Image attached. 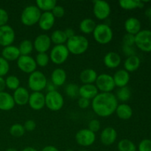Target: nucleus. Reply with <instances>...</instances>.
<instances>
[{
  "label": "nucleus",
  "mask_w": 151,
  "mask_h": 151,
  "mask_svg": "<svg viewBox=\"0 0 151 151\" xmlns=\"http://www.w3.org/2000/svg\"><path fill=\"white\" fill-rule=\"evenodd\" d=\"M78 105L80 109H88L91 106V100H87L86 98H83V97H80L78 101Z\"/></svg>",
  "instance_id": "nucleus-47"
},
{
  "label": "nucleus",
  "mask_w": 151,
  "mask_h": 151,
  "mask_svg": "<svg viewBox=\"0 0 151 151\" xmlns=\"http://www.w3.org/2000/svg\"><path fill=\"white\" fill-rule=\"evenodd\" d=\"M16 38L14 29L10 25L0 27V46L3 47L13 45Z\"/></svg>",
  "instance_id": "nucleus-13"
},
{
  "label": "nucleus",
  "mask_w": 151,
  "mask_h": 151,
  "mask_svg": "<svg viewBox=\"0 0 151 151\" xmlns=\"http://www.w3.org/2000/svg\"><path fill=\"white\" fill-rule=\"evenodd\" d=\"M5 151H19V150H16V148H13V147H10V148H7Z\"/></svg>",
  "instance_id": "nucleus-55"
},
{
  "label": "nucleus",
  "mask_w": 151,
  "mask_h": 151,
  "mask_svg": "<svg viewBox=\"0 0 151 151\" xmlns=\"http://www.w3.org/2000/svg\"><path fill=\"white\" fill-rule=\"evenodd\" d=\"M111 13V8L109 2L106 1L97 0L94 1L93 13L97 19L103 21L109 17Z\"/></svg>",
  "instance_id": "nucleus-11"
},
{
  "label": "nucleus",
  "mask_w": 151,
  "mask_h": 151,
  "mask_svg": "<svg viewBox=\"0 0 151 151\" xmlns=\"http://www.w3.org/2000/svg\"><path fill=\"white\" fill-rule=\"evenodd\" d=\"M33 47L38 53H47L51 48L52 41L50 36L47 34H40L35 37L33 42Z\"/></svg>",
  "instance_id": "nucleus-14"
},
{
  "label": "nucleus",
  "mask_w": 151,
  "mask_h": 151,
  "mask_svg": "<svg viewBox=\"0 0 151 151\" xmlns=\"http://www.w3.org/2000/svg\"><path fill=\"white\" fill-rule=\"evenodd\" d=\"M95 86L99 91L104 93H111L114 90L115 84L113 76L109 74L103 73L97 76Z\"/></svg>",
  "instance_id": "nucleus-8"
},
{
  "label": "nucleus",
  "mask_w": 151,
  "mask_h": 151,
  "mask_svg": "<svg viewBox=\"0 0 151 151\" xmlns=\"http://www.w3.org/2000/svg\"><path fill=\"white\" fill-rule=\"evenodd\" d=\"M66 151H74V150H72V149H67Z\"/></svg>",
  "instance_id": "nucleus-56"
},
{
  "label": "nucleus",
  "mask_w": 151,
  "mask_h": 151,
  "mask_svg": "<svg viewBox=\"0 0 151 151\" xmlns=\"http://www.w3.org/2000/svg\"><path fill=\"white\" fill-rule=\"evenodd\" d=\"M67 75L63 68H56L51 73L52 83L55 87L62 86L66 83Z\"/></svg>",
  "instance_id": "nucleus-21"
},
{
  "label": "nucleus",
  "mask_w": 151,
  "mask_h": 151,
  "mask_svg": "<svg viewBox=\"0 0 151 151\" xmlns=\"http://www.w3.org/2000/svg\"><path fill=\"white\" fill-rule=\"evenodd\" d=\"M15 106L13 95L5 91L0 92V110L7 111L12 110Z\"/></svg>",
  "instance_id": "nucleus-23"
},
{
  "label": "nucleus",
  "mask_w": 151,
  "mask_h": 151,
  "mask_svg": "<svg viewBox=\"0 0 151 151\" xmlns=\"http://www.w3.org/2000/svg\"><path fill=\"white\" fill-rule=\"evenodd\" d=\"M41 15V11L36 7V5H28L24 8L21 13V22L24 26H34L38 23Z\"/></svg>",
  "instance_id": "nucleus-3"
},
{
  "label": "nucleus",
  "mask_w": 151,
  "mask_h": 151,
  "mask_svg": "<svg viewBox=\"0 0 151 151\" xmlns=\"http://www.w3.org/2000/svg\"><path fill=\"white\" fill-rule=\"evenodd\" d=\"M75 141L81 147H89L96 141V134L88 130L83 128L79 130L75 134Z\"/></svg>",
  "instance_id": "nucleus-10"
},
{
  "label": "nucleus",
  "mask_w": 151,
  "mask_h": 151,
  "mask_svg": "<svg viewBox=\"0 0 151 151\" xmlns=\"http://www.w3.org/2000/svg\"><path fill=\"white\" fill-rule=\"evenodd\" d=\"M140 64H141V60L137 55L130 56L127 58L124 62V69L128 73L134 72L139 68Z\"/></svg>",
  "instance_id": "nucleus-28"
},
{
  "label": "nucleus",
  "mask_w": 151,
  "mask_h": 151,
  "mask_svg": "<svg viewBox=\"0 0 151 151\" xmlns=\"http://www.w3.org/2000/svg\"><path fill=\"white\" fill-rule=\"evenodd\" d=\"M145 2L148 1L140 0H120L119 1V4L123 10H131L137 8H143Z\"/></svg>",
  "instance_id": "nucleus-29"
},
{
  "label": "nucleus",
  "mask_w": 151,
  "mask_h": 151,
  "mask_svg": "<svg viewBox=\"0 0 151 151\" xmlns=\"http://www.w3.org/2000/svg\"><path fill=\"white\" fill-rule=\"evenodd\" d=\"M66 46L70 54L81 55L88 50L89 41L84 35H75V36L67 40Z\"/></svg>",
  "instance_id": "nucleus-2"
},
{
  "label": "nucleus",
  "mask_w": 151,
  "mask_h": 151,
  "mask_svg": "<svg viewBox=\"0 0 151 151\" xmlns=\"http://www.w3.org/2000/svg\"><path fill=\"white\" fill-rule=\"evenodd\" d=\"M52 13L55 19H60L65 15V9L62 6L57 4L52 10Z\"/></svg>",
  "instance_id": "nucleus-44"
},
{
  "label": "nucleus",
  "mask_w": 151,
  "mask_h": 151,
  "mask_svg": "<svg viewBox=\"0 0 151 151\" xmlns=\"http://www.w3.org/2000/svg\"><path fill=\"white\" fill-rule=\"evenodd\" d=\"M55 18L52 12H43L38 21V26L42 30L49 31L54 27Z\"/></svg>",
  "instance_id": "nucleus-17"
},
{
  "label": "nucleus",
  "mask_w": 151,
  "mask_h": 151,
  "mask_svg": "<svg viewBox=\"0 0 151 151\" xmlns=\"http://www.w3.org/2000/svg\"><path fill=\"white\" fill-rule=\"evenodd\" d=\"M122 59L121 56L116 52H109L103 58L104 65L109 69H116L121 64Z\"/></svg>",
  "instance_id": "nucleus-20"
},
{
  "label": "nucleus",
  "mask_w": 151,
  "mask_h": 151,
  "mask_svg": "<svg viewBox=\"0 0 151 151\" xmlns=\"http://www.w3.org/2000/svg\"><path fill=\"white\" fill-rule=\"evenodd\" d=\"M138 151H151V139L142 140L138 145Z\"/></svg>",
  "instance_id": "nucleus-42"
},
{
  "label": "nucleus",
  "mask_w": 151,
  "mask_h": 151,
  "mask_svg": "<svg viewBox=\"0 0 151 151\" xmlns=\"http://www.w3.org/2000/svg\"><path fill=\"white\" fill-rule=\"evenodd\" d=\"M123 45L128 47H134L135 45V35L126 33L122 38Z\"/></svg>",
  "instance_id": "nucleus-43"
},
{
  "label": "nucleus",
  "mask_w": 151,
  "mask_h": 151,
  "mask_svg": "<svg viewBox=\"0 0 151 151\" xmlns=\"http://www.w3.org/2000/svg\"><path fill=\"white\" fill-rule=\"evenodd\" d=\"M122 51H123L124 54L128 56V57L136 55V51L134 50V47H128V46L123 45L122 46Z\"/></svg>",
  "instance_id": "nucleus-48"
},
{
  "label": "nucleus",
  "mask_w": 151,
  "mask_h": 151,
  "mask_svg": "<svg viewBox=\"0 0 151 151\" xmlns=\"http://www.w3.org/2000/svg\"><path fill=\"white\" fill-rule=\"evenodd\" d=\"M69 52L66 44L63 45H55L50 50L49 56L53 63L60 65L64 63L67 60L69 56Z\"/></svg>",
  "instance_id": "nucleus-7"
},
{
  "label": "nucleus",
  "mask_w": 151,
  "mask_h": 151,
  "mask_svg": "<svg viewBox=\"0 0 151 151\" xmlns=\"http://www.w3.org/2000/svg\"><path fill=\"white\" fill-rule=\"evenodd\" d=\"M125 29L127 33L136 35L141 31V22L135 17H130L125 22Z\"/></svg>",
  "instance_id": "nucleus-24"
},
{
  "label": "nucleus",
  "mask_w": 151,
  "mask_h": 151,
  "mask_svg": "<svg viewBox=\"0 0 151 151\" xmlns=\"http://www.w3.org/2000/svg\"><path fill=\"white\" fill-rule=\"evenodd\" d=\"M29 106L34 111H40L45 107V94L42 92H32L29 94Z\"/></svg>",
  "instance_id": "nucleus-15"
},
{
  "label": "nucleus",
  "mask_w": 151,
  "mask_h": 151,
  "mask_svg": "<svg viewBox=\"0 0 151 151\" xmlns=\"http://www.w3.org/2000/svg\"><path fill=\"white\" fill-rule=\"evenodd\" d=\"M35 5L41 11L52 12L57 5V1L55 0H37Z\"/></svg>",
  "instance_id": "nucleus-32"
},
{
  "label": "nucleus",
  "mask_w": 151,
  "mask_h": 151,
  "mask_svg": "<svg viewBox=\"0 0 151 151\" xmlns=\"http://www.w3.org/2000/svg\"><path fill=\"white\" fill-rule=\"evenodd\" d=\"M98 74L94 69L87 68L81 71L80 74V81L83 84H94L97 80Z\"/></svg>",
  "instance_id": "nucleus-26"
},
{
  "label": "nucleus",
  "mask_w": 151,
  "mask_h": 151,
  "mask_svg": "<svg viewBox=\"0 0 151 151\" xmlns=\"http://www.w3.org/2000/svg\"><path fill=\"white\" fill-rule=\"evenodd\" d=\"M118 151H137V147L131 140L128 139H121L117 144Z\"/></svg>",
  "instance_id": "nucleus-34"
},
{
  "label": "nucleus",
  "mask_w": 151,
  "mask_h": 151,
  "mask_svg": "<svg viewBox=\"0 0 151 151\" xmlns=\"http://www.w3.org/2000/svg\"><path fill=\"white\" fill-rule=\"evenodd\" d=\"M96 26H97V24L93 19L86 18V19H83L80 22L79 29L83 34L88 35V34L93 33Z\"/></svg>",
  "instance_id": "nucleus-30"
},
{
  "label": "nucleus",
  "mask_w": 151,
  "mask_h": 151,
  "mask_svg": "<svg viewBox=\"0 0 151 151\" xmlns=\"http://www.w3.org/2000/svg\"><path fill=\"white\" fill-rule=\"evenodd\" d=\"M135 45L145 52H151V30L142 29L135 35Z\"/></svg>",
  "instance_id": "nucleus-9"
},
{
  "label": "nucleus",
  "mask_w": 151,
  "mask_h": 151,
  "mask_svg": "<svg viewBox=\"0 0 151 151\" xmlns=\"http://www.w3.org/2000/svg\"><path fill=\"white\" fill-rule=\"evenodd\" d=\"M6 88L5 80L3 77H0V92L4 91Z\"/></svg>",
  "instance_id": "nucleus-50"
},
{
  "label": "nucleus",
  "mask_w": 151,
  "mask_h": 151,
  "mask_svg": "<svg viewBox=\"0 0 151 151\" xmlns=\"http://www.w3.org/2000/svg\"><path fill=\"white\" fill-rule=\"evenodd\" d=\"M118 100L112 92H99L91 101V109L95 114L100 117H109L115 113L117 108Z\"/></svg>",
  "instance_id": "nucleus-1"
},
{
  "label": "nucleus",
  "mask_w": 151,
  "mask_h": 151,
  "mask_svg": "<svg viewBox=\"0 0 151 151\" xmlns=\"http://www.w3.org/2000/svg\"><path fill=\"white\" fill-rule=\"evenodd\" d=\"M21 56L18 47L14 45L7 46L4 47L1 50V57L8 62L15 61Z\"/></svg>",
  "instance_id": "nucleus-25"
},
{
  "label": "nucleus",
  "mask_w": 151,
  "mask_h": 151,
  "mask_svg": "<svg viewBox=\"0 0 151 151\" xmlns=\"http://www.w3.org/2000/svg\"><path fill=\"white\" fill-rule=\"evenodd\" d=\"M6 88L14 91L20 87V80L16 75H9L5 78Z\"/></svg>",
  "instance_id": "nucleus-36"
},
{
  "label": "nucleus",
  "mask_w": 151,
  "mask_h": 151,
  "mask_svg": "<svg viewBox=\"0 0 151 151\" xmlns=\"http://www.w3.org/2000/svg\"><path fill=\"white\" fill-rule=\"evenodd\" d=\"M64 32L65 34H66L68 39H69V38H72V37L75 35V32L72 28H66V29L64 30Z\"/></svg>",
  "instance_id": "nucleus-49"
},
{
  "label": "nucleus",
  "mask_w": 151,
  "mask_h": 151,
  "mask_svg": "<svg viewBox=\"0 0 151 151\" xmlns=\"http://www.w3.org/2000/svg\"><path fill=\"white\" fill-rule=\"evenodd\" d=\"M17 66L19 70L25 74H31L36 71L37 65L35 58L30 55H21L17 60Z\"/></svg>",
  "instance_id": "nucleus-12"
},
{
  "label": "nucleus",
  "mask_w": 151,
  "mask_h": 151,
  "mask_svg": "<svg viewBox=\"0 0 151 151\" xmlns=\"http://www.w3.org/2000/svg\"><path fill=\"white\" fill-rule=\"evenodd\" d=\"M10 68L9 62L1 56L0 57V77H4L7 75L10 71Z\"/></svg>",
  "instance_id": "nucleus-40"
},
{
  "label": "nucleus",
  "mask_w": 151,
  "mask_h": 151,
  "mask_svg": "<svg viewBox=\"0 0 151 151\" xmlns=\"http://www.w3.org/2000/svg\"><path fill=\"white\" fill-rule=\"evenodd\" d=\"M79 151H88L87 150H79Z\"/></svg>",
  "instance_id": "nucleus-57"
},
{
  "label": "nucleus",
  "mask_w": 151,
  "mask_h": 151,
  "mask_svg": "<svg viewBox=\"0 0 151 151\" xmlns=\"http://www.w3.org/2000/svg\"><path fill=\"white\" fill-rule=\"evenodd\" d=\"M29 92L26 88L20 86L13 91V97L15 104L18 106H23L28 104L29 98Z\"/></svg>",
  "instance_id": "nucleus-18"
},
{
  "label": "nucleus",
  "mask_w": 151,
  "mask_h": 151,
  "mask_svg": "<svg viewBox=\"0 0 151 151\" xmlns=\"http://www.w3.org/2000/svg\"><path fill=\"white\" fill-rule=\"evenodd\" d=\"M145 16L150 19V21L151 22V7H149L145 11Z\"/></svg>",
  "instance_id": "nucleus-53"
},
{
  "label": "nucleus",
  "mask_w": 151,
  "mask_h": 151,
  "mask_svg": "<svg viewBox=\"0 0 151 151\" xmlns=\"http://www.w3.org/2000/svg\"><path fill=\"white\" fill-rule=\"evenodd\" d=\"M100 127H101L100 122L97 119H91L88 123V129L94 132V134L100 131Z\"/></svg>",
  "instance_id": "nucleus-41"
},
{
  "label": "nucleus",
  "mask_w": 151,
  "mask_h": 151,
  "mask_svg": "<svg viewBox=\"0 0 151 151\" xmlns=\"http://www.w3.org/2000/svg\"><path fill=\"white\" fill-rule=\"evenodd\" d=\"M64 105L63 95L57 90L48 91L45 94V106L52 111L61 110Z\"/></svg>",
  "instance_id": "nucleus-6"
},
{
  "label": "nucleus",
  "mask_w": 151,
  "mask_h": 151,
  "mask_svg": "<svg viewBox=\"0 0 151 151\" xmlns=\"http://www.w3.org/2000/svg\"><path fill=\"white\" fill-rule=\"evenodd\" d=\"M9 132H10V135L13 136V137L19 138V137H23L24 134H25V130L22 124L15 123L10 126Z\"/></svg>",
  "instance_id": "nucleus-37"
},
{
  "label": "nucleus",
  "mask_w": 151,
  "mask_h": 151,
  "mask_svg": "<svg viewBox=\"0 0 151 151\" xmlns=\"http://www.w3.org/2000/svg\"><path fill=\"white\" fill-rule=\"evenodd\" d=\"M50 39H51L52 43L55 45H63V44H66L68 38L65 34L64 30L56 29L52 32L50 35Z\"/></svg>",
  "instance_id": "nucleus-31"
},
{
  "label": "nucleus",
  "mask_w": 151,
  "mask_h": 151,
  "mask_svg": "<svg viewBox=\"0 0 151 151\" xmlns=\"http://www.w3.org/2000/svg\"><path fill=\"white\" fill-rule=\"evenodd\" d=\"M47 79L46 75L40 71H35L29 74L27 80L28 87L32 92H41L47 87Z\"/></svg>",
  "instance_id": "nucleus-5"
},
{
  "label": "nucleus",
  "mask_w": 151,
  "mask_h": 151,
  "mask_svg": "<svg viewBox=\"0 0 151 151\" xmlns=\"http://www.w3.org/2000/svg\"><path fill=\"white\" fill-rule=\"evenodd\" d=\"M66 94L70 98H76L79 96V86L75 83H69L65 87Z\"/></svg>",
  "instance_id": "nucleus-38"
},
{
  "label": "nucleus",
  "mask_w": 151,
  "mask_h": 151,
  "mask_svg": "<svg viewBox=\"0 0 151 151\" xmlns=\"http://www.w3.org/2000/svg\"><path fill=\"white\" fill-rule=\"evenodd\" d=\"M98 94L99 91L95 84H82L79 86V96L83 98L92 100Z\"/></svg>",
  "instance_id": "nucleus-19"
},
{
  "label": "nucleus",
  "mask_w": 151,
  "mask_h": 151,
  "mask_svg": "<svg viewBox=\"0 0 151 151\" xmlns=\"http://www.w3.org/2000/svg\"><path fill=\"white\" fill-rule=\"evenodd\" d=\"M115 86L118 88L127 86L130 81V73L125 69H119L113 75Z\"/></svg>",
  "instance_id": "nucleus-22"
},
{
  "label": "nucleus",
  "mask_w": 151,
  "mask_h": 151,
  "mask_svg": "<svg viewBox=\"0 0 151 151\" xmlns=\"http://www.w3.org/2000/svg\"><path fill=\"white\" fill-rule=\"evenodd\" d=\"M9 21V15L7 10L0 7V27L7 24Z\"/></svg>",
  "instance_id": "nucleus-45"
},
{
  "label": "nucleus",
  "mask_w": 151,
  "mask_h": 151,
  "mask_svg": "<svg viewBox=\"0 0 151 151\" xmlns=\"http://www.w3.org/2000/svg\"><path fill=\"white\" fill-rule=\"evenodd\" d=\"M46 88H48V91H55V90H56L55 89V86L53 85L52 83H50V84L47 83V87H46Z\"/></svg>",
  "instance_id": "nucleus-52"
},
{
  "label": "nucleus",
  "mask_w": 151,
  "mask_h": 151,
  "mask_svg": "<svg viewBox=\"0 0 151 151\" xmlns=\"http://www.w3.org/2000/svg\"><path fill=\"white\" fill-rule=\"evenodd\" d=\"M115 113L120 119L128 120L133 116V109L127 103H121L118 105Z\"/></svg>",
  "instance_id": "nucleus-27"
},
{
  "label": "nucleus",
  "mask_w": 151,
  "mask_h": 151,
  "mask_svg": "<svg viewBox=\"0 0 151 151\" xmlns=\"http://www.w3.org/2000/svg\"><path fill=\"white\" fill-rule=\"evenodd\" d=\"M37 66L46 67L50 63V56L47 53H38L35 58Z\"/></svg>",
  "instance_id": "nucleus-39"
},
{
  "label": "nucleus",
  "mask_w": 151,
  "mask_h": 151,
  "mask_svg": "<svg viewBox=\"0 0 151 151\" xmlns=\"http://www.w3.org/2000/svg\"><path fill=\"white\" fill-rule=\"evenodd\" d=\"M24 128L25 131L28 132H32L36 128V122L32 119H28L24 124Z\"/></svg>",
  "instance_id": "nucleus-46"
},
{
  "label": "nucleus",
  "mask_w": 151,
  "mask_h": 151,
  "mask_svg": "<svg viewBox=\"0 0 151 151\" xmlns=\"http://www.w3.org/2000/svg\"><path fill=\"white\" fill-rule=\"evenodd\" d=\"M92 34L96 42L102 45L109 44L114 37L113 30L107 24H97Z\"/></svg>",
  "instance_id": "nucleus-4"
},
{
  "label": "nucleus",
  "mask_w": 151,
  "mask_h": 151,
  "mask_svg": "<svg viewBox=\"0 0 151 151\" xmlns=\"http://www.w3.org/2000/svg\"><path fill=\"white\" fill-rule=\"evenodd\" d=\"M21 55H30L34 50L33 43L29 39L22 41L18 47Z\"/></svg>",
  "instance_id": "nucleus-33"
},
{
  "label": "nucleus",
  "mask_w": 151,
  "mask_h": 151,
  "mask_svg": "<svg viewBox=\"0 0 151 151\" xmlns=\"http://www.w3.org/2000/svg\"><path fill=\"white\" fill-rule=\"evenodd\" d=\"M118 101L122 102V103H125V102L128 101L131 97V91L128 86L119 88L116 91V95Z\"/></svg>",
  "instance_id": "nucleus-35"
},
{
  "label": "nucleus",
  "mask_w": 151,
  "mask_h": 151,
  "mask_svg": "<svg viewBox=\"0 0 151 151\" xmlns=\"http://www.w3.org/2000/svg\"><path fill=\"white\" fill-rule=\"evenodd\" d=\"M41 151H60L56 147L53 145L45 146Z\"/></svg>",
  "instance_id": "nucleus-51"
},
{
  "label": "nucleus",
  "mask_w": 151,
  "mask_h": 151,
  "mask_svg": "<svg viewBox=\"0 0 151 151\" xmlns=\"http://www.w3.org/2000/svg\"><path fill=\"white\" fill-rule=\"evenodd\" d=\"M117 139V132L113 127H106L100 133V142L106 146L112 145Z\"/></svg>",
  "instance_id": "nucleus-16"
},
{
  "label": "nucleus",
  "mask_w": 151,
  "mask_h": 151,
  "mask_svg": "<svg viewBox=\"0 0 151 151\" xmlns=\"http://www.w3.org/2000/svg\"><path fill=\"white\" fill-rule=\"evenodd\" d=\"M21 151H38V150H36V149L32 147H26L22 149Z\"/></svg>",
  "instance_id": "nucleus-54"
}]
</instances>
